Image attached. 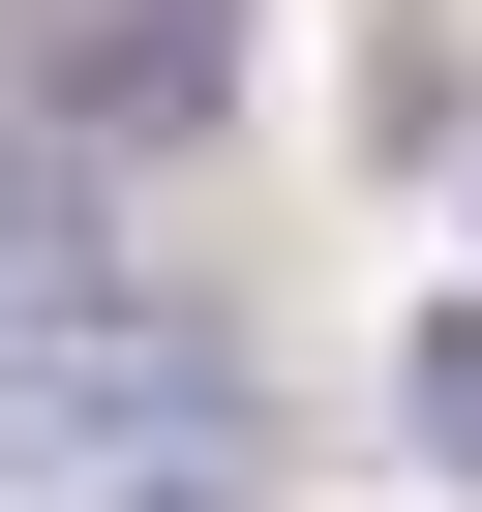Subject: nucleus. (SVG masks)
<instances>
[{
	"mask_svg": "<svg viewBox=\"0 0 482 512\" xmlns=\"http://www.w3.org/2000/svg\"><path fill=\"white\" fill-rule=\"evenodd\" d=\"M241 452H272V392H241V332L151 302V272L0 332V482H31V512H211Z\"/></svg>",
	"mask_w": 482,
	"mask_h": 512,
	"instance_id": "1",
	"label": "nucleus"
},
{
	"mask_svg": "<svg viewBox=\"0 0 482 512\" xmlns=\"http://www.w3.org/2000/svg\"><path fill=\"white\" fill-rule=\"evenodd\" d=\"M31 91H61L31 151H121V121L181 151V121L241 91V0H31Z\"/></svg>",
	"mask_w": 482,
	"mask_h": 512,
	"instance_id": "2",
	"label": "nucleus"
},
{
	"mask_svg": "<svg viewBox=\"0 0 482 512\" xmlns=\"http://www.w3.org/2000/svg\"><path fill=\"white\" fill-rule=\"evenodd\" d=\"M0 302H121V241H91V151L0 121Z\"/></svg>",
	"mask_w": 482,
	"mask_h": 512,
	"instance_id": "3",
	"label": "nucleus"
},
{
	"mask_svg": "<svg viewBox=\"0 0 482 512\" xmlns=\"http://www.w3.org/2000/svg\"><path fill=\"white\" fill-rule=\"evenodd\" d=\"M392 392H422V452L482 482V302H422V362H392Z\"/></svg>",
	"mask_w": 482,
	"mask_h": 512,
	"instance_id": "4",
	"label": "nucleus"
}]
</instances>
